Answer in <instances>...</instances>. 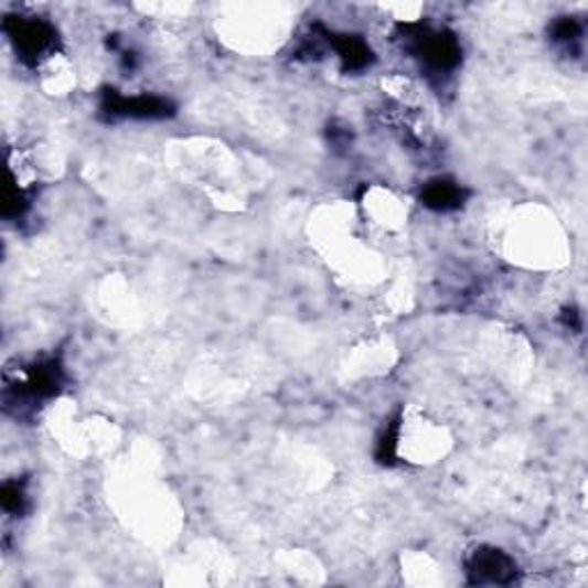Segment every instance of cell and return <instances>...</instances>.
<instances>
[{
	"label": "cell",
	"mask_w": 588,
	"mask_h": 588,
	"mask_svg": "<svg viewBox=\"0 0 588 588\" xmlns=\"http://www.w3.org/2000/svg\"><path fill=\"white\" fill-rule=\"evenodd\" d=\"M403 38L407 51L432 74H451L462 63V46L456 33L426 23H405Z\"/></svg>",
	"instance_id": "obj_1"
},
{
	"label": "cell",
	"mask_w": 588,
	"mask_h": 588,
	"mask_svg": "<svg viewBox=\"0 0 588 588\" xmlns=\"http://www.w3.org/2000/svg\"><path fill=\"white\" fill-rule=\"evenodd\" d=\"M3 31L19 61L28 67H38L42 61L51 58L61 42L55 25L38 17H6Z\"/></svg>",
	"instance_id": "obj_2"
},
{
	"label": "cell",
	"mask_w": 588,
	"mask_h": 588,
	"mask_svg": "<svg viewBox=\"0 0 588 588\" xmlns=\"http://www.w3.org/2000/svg\"><path fill=\"white\" fill-rule=\"evenodd\" d=\"M65 384V371L63 363L58 359H42L25 366L21 377L14 384H8L6 388V398L8 403H19L21 405H35L51 400L53 396L61 394V388Z\"/></svg>",
	"instance_id": "obj_3"
},
{
	"label": "cell",
	"mask_w": 588,
	"mask_h": 588,
	"mask_svg": "<svg viewBox=\"0 0 588 588\" xmlns=\"http://www.w3.org/2000/svg\"><path fill=\"white\" fill-rule=\"evenodd\" d=\"M101 114L108 120H165L175 116V104L157 95L127 97L114 88L101 93Z\"/></svg>",
	"instance_id": "obj_4"
},
{
	"label": "cell",
	"mask_w": 588,
	"mask_h": 588,
	"mask_svg": "<svg viewBox=\"0 0 588 588\" xmlns=\"http://www.w3.org/2000/svg\"><path fill=\"white\" fill-rule=\"evenodd\" d=\"M467 577L473 586H509L517 579V564L506 552L483 545L469 554Z\"/></svg>",
	"instance_id": "obj_5"
},
{
	"label": "cell",
	"mask_w": 588,
	"mask_h": 588,
	"mask_svg": "<svg viewBox=\"0 0 588 588\" xmlns=\"http://www.w3.org/2000/svg\"><path fill=\"white\" fill-rule=\"evenodd\" d=\"M322 38L329 42V46L335 51V55L341 58L343 72H363L368 70L375 61V55L371 51V46L366 44V40L352 35V33H331L320 28Z\"/></svg>",
	"instance_id": "obj_6"
},
{
	"label": "cell",
	"mask_w": 588,
	"mask_h": 588,
	"mask_svg": "<svg viewBox=\"0 0 588 588\" xmlns=\"http://www.w3.org/2000/svg\"><path fill=\"white\" fill-rule=\"evenodd\" d=\"M467 199L469 191L451 178H435L421 189V203L432 212H456Z\"/></svg>",
	"instance_id": "obj_7"
},
{
	"label": "cell",
	"mask_w": 588,
	"mask_h": 588,
	"mask_svg": "<svg viewBox=\"0 0 588 588\" xmlns=\"http://www.w3.org/2000/svg\"><path fill=\"white\" fill-rule=\"evenodd\" d=\"M549 35H552V40H554L556 44H564V46L570 49L573 44H577V42L581 40V35H584V25H581L577 19H573V17H562V19H556V21L552 23Z\"/></svg>",
	"instance_id": "obj_8"
},
{
	"label": "cell",
	"mask_w": 588,
	"mask_h": 588,
	"mask_svg": "<svg viewBox=\"0 0 588 588\" xmlns=\"http://www.w3.org/2000/svg\"><path fill=\"white\" fill-rule=\"evenodd\" d=\"M398 437H400V421H391L384 435L377 441V460L382 464H394L398 451Z\"/></svg>",
	"instance_id": "obj_9"
},
{
	"label": "cell",
	"mask_w": 588,
	"mask_h": 588,
	"mask_svg": "<svg viewBox=\"0 0 588 588\" xmlns=\"http://www.w3.org/2000/svg\"><path fill=\"white\" fill-rule=\"evenodd\" d=\"M25 488L23 481H8L0 492V501H3V509L10 515H23L25 511Z\"/></svg>",
	"instance_id": "obj_10"
}]
</instances>
